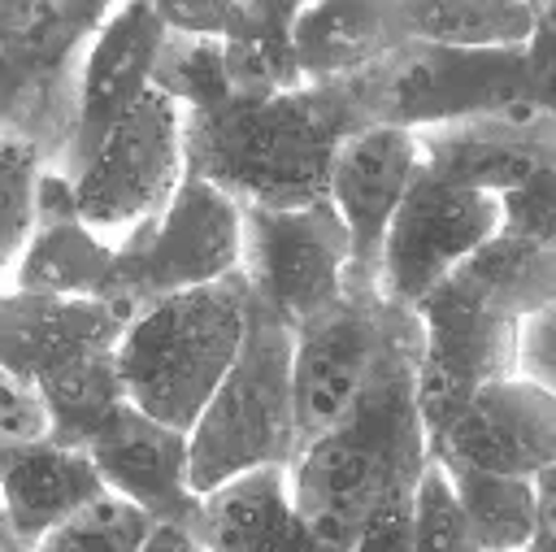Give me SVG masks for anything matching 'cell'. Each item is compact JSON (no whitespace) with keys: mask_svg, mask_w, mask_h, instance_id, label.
I'll return each mask as SVG.
<instances>
[{"mask_svg":"<svg viewBox=\"0 0 556 552\" xmlns=\"http://www.w3.org/2000/svg\"><path fill=\"white\" fill-rule=\"evenodd\" d=\"M239 269V204L213 183L182 174L161 213L113 243V304L139 313L152 300L208 287Z\"/></svg>","mask_w":556,"mask_h":552,"instance_id":"obj_8","label":"cell"},{"mask_svg":"<svg viewBox=\"0 0 556 552\" xmlns=\"http://www.w3.org/2000/svg\"><path fill=\"white\" fill-rule=\"evenodd\" d=\"M39 174H43L39 152L13 135H0V274H13L30 239Z\"/></svg>","mask_w":556,"mask_h":552,"instance_id":"obj_29","label":"cell"},{"mask_svg":"<svg viewBox=\"0 0 556 552\" xmlns=\"http://www.w3.org/2000/svg\"><path fill=\"white\" fill-rule=\"evenodd\" d=\"M552 313L556 304L530 313L517 322V348H513V374L556 391V352H552Z\"/></svg>","mask_w":556,"mask_h":552,"instance_id":"obj_33","label":"cell"},{"mask_svg":"<svg viewBox=\"0 0 556 552\" xmlns=\"http://www.w3.org/2000/svg\"><path fill=\"white\" fill-rule=\"evenodd\" d=\"M421 343L413 309L387 304L374 283L343 278V296L295 326L291 339V422L295 452L334 430L391 356Z\"/></svg>","mask_w":556,"mask_h":552,"instance_id":"obj_7","label":"cell"},{"mask_svg":"<svg viewBox=\"0 0 556 552\" xmlns=\"http://www.w3.org/2000/svg\"><path fill=\"white\" fill-rule=\"evenodd\" d=\"M52 439V417L35 382L0 369V452H17Z\"/></svg>","mask_w":556,"mask_h":552,"instance_id":"obj_32","label":"cell"},{"mask_svg":"<svg viewBox=\"0 0 556 552\" xmlns=\"http://www.w3.org/2000/svg\"><path fill=\"white\" fill-rule=\"evenodd\" d=\"M417 139V174L504 196L556 165V117H473L434 130H413Z\"/></svg>","mask_w":556,"mask_h":552,"instance_id":"obj_16","label":"cell"},{"mask_svg":"<svg viewBox=\"0 0 556 552\" xmlns=\"http://www.w3.org/2000/svg\"><path fill=\"white\" fill-rule=\"evenodd\" d=\"M547 304H556V243L517 235H495L417 300V409L426 443L478 387L513 374L517 322Z\"/></svg>","mask_w":556,"mask_h":552,"instance_id":"obj_1","label":"cell"},{"mask_svg":"<svg viewBox=\"0 0 556 552\" xmlns=\"http://www.w3.org/2000/svg\"><path fill=\"white\" fill-rule=\"evenodd\" d=\"M291 339L295 330L248 296L239 352L187 430V469L195 495L222 487L235 474L287 465L295 456Z\"/></svg>","mask_w":556,"mask_h":552,"instance_id":"obj_6","label":"cell"},{"mask_svg":"<svg viewBox=\"0 0 556 552\" xmlns=\"http://www.w3.org/2000/svg\"><path fill=\"white\" fill-rule=\"evenodd\" d=\"M408 543L413 552H482L443 469L434 461H426L417 491H413V509H408Z\"/></svg>","mask_w":556,"mask_h":552,"instance_id":"obj_30","label":"cell"},{"mask_svg":"<svg viewBox=\"0 0 556 552\" xmlns=\"http://www.w3.org/2000/svg\"><path fill=\"white\" fill-rule=\"evenodd\" d=\"M500 235L556 243V165L500 196Z\"/></svg>","mask_w":556,"mask_h":552,"instance_id":"obj_31","label":"cell"},{"mask_svg":"<svg viewBox=\"0 0 556 552\" xmlns=\"http://www.w3.org/2000/svg\"><path fill=\"white\" fill-rule=\"evenodd\" d=\"M139 552H204V543L195 539L191 526H178V522H152L148 539L139 543Z\"/></svg>","mask_w":556,"mask_h":552,"instance_id":"obj_35","label":"cell"},{"mask_svg":"<svg viewBox=\"0 0 556 552\" xmlns=\"http://www.w3.org/2000/svg\"><path fill=\"white\" fill-rule=\"evenodd\" d=\"M13 291L61 296V300H109L113 296V243L96 235L74 204V183L43 170L35 183V226L13 265Z\"/></svg>","mask_w":556,"mask_h":552,"instance_id":"obj_18","label":"cell"},{"mask_svg":"<svg viewBox=\"0 0 556 552\" xmlns=\"http://www.w3.org/2000/svg\"><path fill=\"white\" fill-rule=\"evenodd\" d=\"M417 356L421 343L391 356L356 409L287 461L291 509L330 552H352L369 522L413 509L430 461L417 409Z\"/></svg>","mask_w":556,"mask_h":552,"instance_id":"obj_2","label":"cell"},{"mask_svg":"<svg viewBox=\"0 0 556 552\" xmlns=\"http://www.w3.org/2000/svg\"><path fill=\"white\" fill-rule=\"evenodd\" d=\"M0 535H9V530H4V509H0Z\"/></svg>","mask_w":556,"mask_h":552,"instance_id":"obj_38","label":"cell"},{"mask_svg":"<svg viewBox=\"0 0 556 552\" xmlns=\"http://www.w3.org/2000/svg\"><path fill=\"white\" fill-rule=\"evenodd\" d=\"M165 26L156 4H109V17L91 35L78 70L74 100V139L56 174L78 178V170L96 156L104 135L135 109V100L152 83V61L161 52Z\"/></svg>","mask_w":556,"mask_h":552,"instance_id":"obj_14","label":"cell"},{"mask_svg":"<svg viewBox=\"0 0 556 552\" xmlns=\"http://www.w3.org/2000/svg\"><path fill=\"white\" fill-rule=\"evenodd\" d=\"M352 130L361 122L339 87L222 100L182 113V165L239 209H304L326 200L330 161Z\"/></svg>","mask_w":556,"mask_h":552,"instance_id":"obj_3","label":"cell"},{"mask_svg":"<svg viewBox=\"0 0 556 552\" xmlns=\"http://www.w3.org/2000/svg\"><path fill=\"white\" fill-rule=\"evenodd\" d=\"M334 87L361 126L434 130L473 117H556L552 104L534 96L521 48L465 52L404 39L365 74Z\"/></svg>","mask_w":556,"mask_h":552,"instance_id":"obj_5","label":"cell"},{"mask_svg":"<svg viewBox=\"0 0 556 552\" xmlns=\"http://www.w3.org/2000/svg\"><path fill=\"white\" fill-rule=\"evenodd\" d=\"M534 522H530V543L521 552H556V465L539 469L534 478Z\"/></svg>","mask_w":556,"mask_h":552,"instance_id":"obj_34","label":"cell"},{"mask_svg":"<svg viewBox=\"0 0 556 552\" xmlns=\"http://www.w3.org/2000/svg\"><path fill=\"white\" fill-rule=\"evenodd\" d=\"M243 304L248 287L239 269L143 304L113 348L126 404L187 435L239 352Z\"/></svg>","mask_w":556,"mask_h":552,"instance_id":"obj_4","label":"cell"},{"mask_svg":"<svg viewBox=\"0 0 556 552\" xmlns=\"http://www.w3.org/2000/svg\"><path fill=\"white\" fill-rule=\"evenodd\" d=\"M35 387L52 417V443H61V448H87L126 409L113 348L74 356L70 365L43 374Z\"/></svg>","mask_w":556,"mask_h":552,"instance_id":"obj_24","label":"cell"},{"mask_svg":"<svg viewBox=\"0 0 556 552\" xmlns=\"http://www.w3.org/2000/svg\"><path fill=\"white\" fill-rule=\"evenodd\" d=\"M417 174V139L413 130L395 126H361L352 130L334 161L326 183V204L343 222L348 235V278L374 283L382 235Z\"/></svg>","mask_w":556,"mask_h":552,"instance_id":"obj_15","label":"cell"},{"mask_svg":"<svg viewBox=\"0 0 556 552\" xmlns=\"http://www.w3.org/2000/svg\"><path fill=\"white\" fill-rule=\"evenodd\" d=\"M182 174V109L148 87L70 183L78 217L96 235H109L161 213Z\"/></svg>","mask_w":556,"mask_h":552,"instance_id":"obj_11","label":"cell"},{"mask_svg":"<svg viewBox=\"0 0 556 552\" xmlns=\"http://www.w3.org/2000/svg\"><path fill=\"white\" fill-rule=\"evenodd\" d=\"M109 4H35L30 26L0 43V135L30 143L61 170L74 139L78 70Z\"/></svg>","mask_w":556,"mask_h":552,"instance_id":"obj_9","label":"cell"},{"mask_svg":"<svg viewBox=\"0 0 556 552\" xmlns=\"http://www.w3.org/2000/svg\"><path fill=\"white\" fill-rule=\"evenodd\" d=\"M500 235V196L465 191L413 174L378 252L374 287L387 304L417 309V300L443 283L465 256Z\"/></svg>","mask_w":556,"mask_h":552,"instance_id":"obj_12","label":"cell"},{"mask_svg":"<svg viewBox=\"0 0 556 552\" xmlns=\"http://www.w3.org/2000/svg\"><path fill=\"white\" fill-rule=\"evenodd\" d=\"M430 461H460L504 478H534L556 465V391L517 374L478 387L434 435Z\"/></svg>","mask_w":556,"mask_h":552,"instance_id":"obj_13","label":"cell"},{"mask_svg":"<svg viewBox=\"0 0 556 552\" xmlns=\"http://www.w3.org/2000/svg\"><path fill=\"white\" fill-rule=\"evenodd\" d=\"M191 530L204 552H330L291 509L287 465H261L204 491Z\"/></svg>","mask_w":556,"mask_h":552,"instance_id":"obj_20","label":"cell"},{"mask_svg":"<svg viewBox=\"0 0 556 552\" xmlns=\"http://www.w3.org/2000/svg\"><path fill=\"white\" fill-rule=\"evenodd\" d=\"M96 495H104V482L83 448H61L43 439L17 452H0L4 530L22 552H30L52 526L74 517Z\"/></svg>","mask_w":556,"mask_h":552,"instance_id":"obj_21","label":"cell"},{"mask_svg":"<svg viewBox=\"0 0 556 552\" xmlns=\"http://www.w3.org/2000/svg\"><path fill=\"white\" fill-rule=\"evenodd\" d=\"M30 17H35V0H26V4L4 0V4H0V43L17 39V35L30 26Z\"/></svg>","mask_w":556,"mask_h":552,"instance_id":"obj_36","label":"cell"},{"mask_svg":"<svg viewBox=\"0 0 556 552\" xmlns=\"http://www.w3.org/2000/svg\"><path fill=\"white\" fill-rule=\"evenodd\" d=\"M83 452L91 456L104 491L122 495L152 522L195 526L200 495L191 491L182 430H169L126 404Z\"/></svg>","mask_w":556,"mask_h":552,"instance_id":"obj_17","label":"cell"},{"mask_svg":"<svg viewBox=\"0 0 556 552\" xmlns=\"http://www.w3.org/2000/svg\"><path fill=\"white\" fill-rule=\"evenodd\" d=\"M222 78L226 100H269L304 87L291 52V26L261 30L248 39H222Z\"/></svg>","mask_w":556,"mask_h":552,"instance_id":"obj_26","label":"cell"},{"mask_svg":"<svg viewBox=\"0 0 556 552\" xmlns=\"http://www.w3.org/2000/svg\"><path fill=\"white\" fill-rule=\"evenodd\" d=\"M552 4H521V0H417L400 4V22L408 39L465 48V52H504L526 48L539 17Z\"/></svg>","mask_w":556,"mask_h":552,"instance_id":"obj_23","label":"cell"},{"mask_svg":"<svg viewBox=\"0 0 556 552\" xmlns=\"http://www.w3.org/2000/svg\"><path fill=\"white\" fill-rule=\"evenodd\" d=\"M239 274L248 296L295 330L343 296V222L326 200L304 209H239Z\"/></svg>","mask_w":556,"mask_h":552,"instance_id":"obj_10","label":"cell"},{"mask_svg":"<svg viewBox=\"0 0 556 552\" xmlns=\"http://www.w3.org/2000/svg\"><path fill=\"white\" fill-rule=\"evenodd\" d=\"M148 87L161 91L165 100H174L182 113L222 104L226 100L222 39H191V35H169L165 30Z\"/></svg>","mask_w":556,"mask_h":552,"instance_id":"obj_27","label":"cell"},{"mask_svg":"<svg viewBox=\"0 0 556 552\" xmlns=\"http://www.w3.org/2000/svg\"><path fill=\"white\" fill-rule=\"evenodd\" d=\"M434 465L443 469L482 552H521L530 543V522H534L530 478H504L460 461H434Z\"/></svg>","mask_w":556,"mask_h":552,"instance_id":"obj_25","label":"cell"},{"mask_svg":"<svg viewBox=\"0 0 556 552\" xmlns=\"http://www.w3.org/2000/svg\"><path fill=\"white\" fill-rule=\"evenodd\" d=\"M0 552H22V548H17V543H13L9 535H0Z\"/></svg>","mask_w":556,"mask_h":552,"instance_id":"obj_37","label":"cell"},{"mask_svg":"<svg viewBox=\"0 0 556 552\" xmlns=\"http://www.w3.org/2000/svg\"><path fill=\"white\" fill-rule=\"evenodd\" d=\"M135 313L113 300H61L0 291V369L39 382L74 356L117 348Z\"/></svg>","mask_w":556,"mask_h":552,"instance_id":"obj_19","label":"cell"},{"mask_svg":"<svg viewBox=\"0 0 556 552\" xmlns=\"http://www.w3.org/2000/svg\"><path fill=\"white\" fill-rule=\"evenodd\" d=\"M404 39L408 35L400 22V4L313 0V4H295L291 17V52L304 87L348 83Z\"/></svg>","mask_w":556,"mask_h":552,"instance_id":"obj_22","label":"cell"},{"mask_svg":"<svg viewBox=\"0 0 556 552\" xmlns=\"http://www.w3.org/2000/svg\"><path fill=\"white\" fill-rule=\"evenodd\" d=\"M148 530H152L148 513L104 491L91 504H83L74 517H65L61 526H52L30 552H139Z\"/></svg>","mask_w":556,"mask_h":552,"instance_id":"obj_28","label":"cell"}]
</instances>
